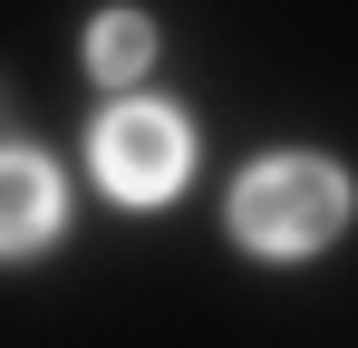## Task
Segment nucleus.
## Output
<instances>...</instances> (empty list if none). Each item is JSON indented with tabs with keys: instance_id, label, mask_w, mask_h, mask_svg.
<instances>
[{
	"instance_id": "f257e3e1",
	"label": "nucleus",
	"mask_w": 358,
	"mask_h": 348,
	"mask_svg": "<svg viewBox=\"0 0 358 348\" xmlns=\"http://www.w3.org/2000/svg\"><path fill=\"white\" fill-rule=\"evenodd\" d=\"M358 213V184L349 165H329V155H262V165L233 174V194H223V223L252 261H310V252H329Z\"/></svg>"
},
{
	"instance_id": "20e7f679",
	"label": "nucleus",
	"mask_w": 358,
	"mask_h": 348,
	"mask_svg": "<svg viewBox=\"0 0 358 348\" xmlns=\"http://www.w3.org/2000/svg\"><path fill=\"white\" fill-rule=\"evenodd\" d=\"M155 68V20L145 10H97L87 20V78L97 87H126V78H145Z\"/></svg>"
},
{
	"instance_id": "7ed1b4c3",
	"label": "nucleus",
	"mask_w": 358,
	"mask_h": 348,
	"mask_svg": "<svg viewBox=\"0 0 358 348\" xmlns=\"http://www.w3.org/2000/svg\"><path fill=\"white\" fill-rule=\"evenodd\" d=\"M68 223V184L49 155H29V145H0V261H29V252H49Z\"/></svg>"
},
{
	"instance_id": "f03ea898",
	"label": "nucleus",
	"mask_w": 358,
	"mask_h": 348,
	"mask_svg": "<svg viewBox=\"0 0 358 348\" xmlns=\"http://www.w3.org/2000/svg\"><path fill=\"white\" fill-rule=\"evenodd\" d=\"M87 174H97V194L126 203V213L175 203L184 174H194V126H184V107H165V97H117V107L87 126Z\"/></svg>"
}]
</instances>
